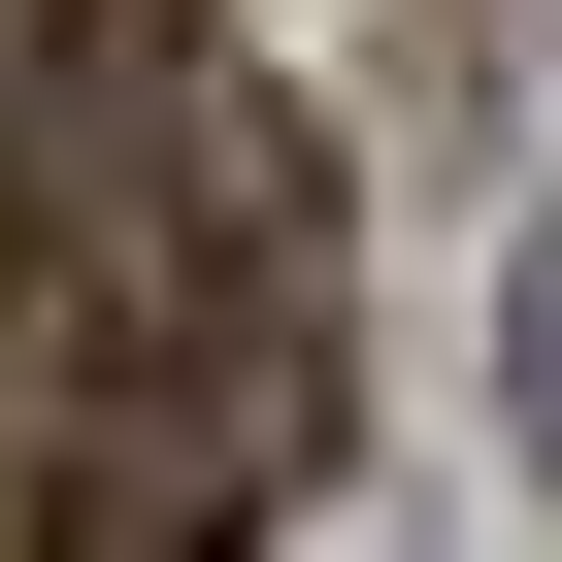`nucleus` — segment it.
<instances>
[{
	"label": "nucleus",
	"instance_id": "f257e3e1",
	"mask_svg": "<svg viewBox=\"0 0 562 562\" xmlns=\"http://www.w3.org/2000/svg\"><path fill=\"white\" fill-rule=\"evenodd\" d=\"M331 463V133L199 0L0 67V562H265Z\"/></svg>",
	"mask_w": 562,
	"mask_h": 562
}]
</instances>
